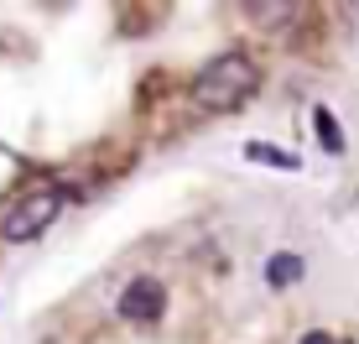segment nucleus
<instances>
[{
	"label": "nucleus",
	"instance_id": "obj_6",
	"mask_svg": "<svg viewBox=\"0 0 359 344\" xmlns=\"http://www.w3.org/2000/svg\"><path fill=\"white\" fill-rule=\"evenodd\" d=\"M245 16H255L261 27H276V21L297 16V6H292V0H250V6H245Z\"/></svg>",
	"mask_w": 359,
	"mask_h": 344
},
{
	"label": "nucleus",
	"instance_id": "obj_5",
	"mask_svg": "<svg viewBox=\"0 0 359 344\" xmlns=\"http://www.w3.org/2000/svg\"><path fill=\"white\" fill-rule=\"evenodd\" d=\"M266 282L271 287H292V282H302V256H271L266 261Z\"/></svg>",
	"mask_w": 359,
	"mask_h": 344
},
{
	"label": "nucleus",
	"instance_id": "obj_8",
	"mask_svg": "<svg viewBox=\"0 0 359 344\" xmlns=\"http://www.w3.org/2000/svg\"><path fill=\"white\" fill-rule=\"evenodd\" d=\"M302 344H333V339L323 334V329H313V334H302Z\"/></svg>",
	"mask_w": 359,
	"mask_h": 344
},
{
	"label": "nucleus",
	"instance_id": "obj_4",
	"mask_svg": "<svg viewBox=\"0 0 359 344\" xmlns=\"http://www.w3.org/2000/svg\"><path fill=\"white\" fill-rule=\"evenodd\" d=\"M313 131H318V141H323V152L344 157V131H339V120H333V110H328V105H318V110H313Z\"/></svg>",
	"mask_w": 359,
	"mask_h": 344
},
{
	"label": "nucleus",
	"instance_id": "obj_7",
	"mask_svg": "<svg viewBox=\"0 0 359 344\" xmlns=\"http://www.w3.org/2000/svg\"><path fill=\"white\" fill-rule=\"evenodd\" d=\"M245 157H255V162H271V167H297V157L292 152H276V146H266V141H250V146H245Z\"/></svg>",
	"mask_w": 359,
	"mask_h": 344
},
{
	"label": "nucleus",
	"instance_id": "obj_2",
	"mask_svg": "<svg viewBox=\"0 0 359 344\" xmlns=\"http://www.w3.org/2000/svg\"><path fill=\"white\" fill-rule=\"evenodd\" d=\"M57 214H63V193H57V188H32V193H21V199L0 214V235H6L11 245L36 240Z\"/></svg>",
	"mask_w": 359,
	"mask_h": 344
},
{
	"label": "nucleus",
	"instance_id": "obj_1",
	"mask_svg": "<svg viewBox=\"0 0 359 344\" xmlns=\"http://www.w3.org/2000/svg\"><path fill=\"white\" fill-rule=\"evenodd\" d=\"M255 89H261V68H255L245 53L214 58V63L193 79V100L203 110H240Z\"/></svg>",
	"mask_w": 359,
	"mask_h": 344
},
{
	"label": "nucleus",
	"instance_id": "obj_3",
	"mask_svg": "<svg viewBox=\"0 0 359 344\" xmlns=\"http://www.w3.org/2000/svg\"><path fill=\"white\" fill-rule=\"evenodd\" d=\"M162 308H167V292L156 277H135L120 292V318H130V324H151V318H162Z\"/></svg>",
	"mask_w": 359,
	"mask_h": 344
}]
</instances>
